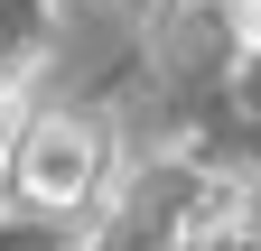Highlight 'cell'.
I'll return each mask as SVG.
<instances>
[{
	"mask_svg": "<svg viewBox=\"0 0 261 251\" xmlns=\"http://www.w3.org/2000/svg\"><path fill=\"white\" fill-rule=\"evenodd\" d=\"M10 177H19V196L38 205V214H75L93 186H103V131L75 121V112L28 121L19 149H10Z\"/></svg>",
	"mask_w": 261,
	"mask_h": 251,
	"instance_id": "obj_1",
	"label": "cell"
},
{
	"mask_svg": "<svg viewBox=\"0 0 261 251\" xmlns=\"http://www.w3.org/2000/svg\"><path fill=\"white\" fill-rule=\"evenodd\" d=\"M187 251H261V196L252 186H215V214L187 224Z\"/></svg>",
	"mask_w": 261,
	"mask_h": 251,
	"instance_id": "obj_2",
	"label": "cell"
},
{
	"mask_svg": "<svg viewBox=\"0 0 261 251\" xmlns=\"http://www.w3.org/2000/svg\"><path fill=\"white\" fill-rule=\"evenodd\" d=\"M19 131H28V112H19V93L0 84V177H10V149H19Z\"/></svg>",
	"mask_w": 261,
	"mask_h": 251,
	"instance_id": "obj_3",
	"label": "cell"
},
{
	"mask_svg": "<svg viewBox=\"0 0 261 251\" xmlns=\"http://www.w3.org/2000/svg\"><path fill=\"white\" fill-rule=\"evenodd\" d=\"M233 38H243V47L261 56V0H233Z\"/></svg>",
	"mask_w": 261,
	"mask_h": 251,
	"instance_id": "obj_4",
	"label": "cell"
}]
</instances>
